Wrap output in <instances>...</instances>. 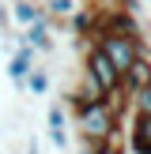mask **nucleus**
Here are the masks:
<instances>
[{
	"instance_id": "obj_15",
	"label": "nucleus",
	"mask_w": 151,
	"mask_h": 154,
	"mask_svg": "<svg viewBox=\"0 0 151 154\" xmlns=\"http://www.w3.org/2000/svg\"><path fill=\"white\" fill-rule=\"evenodd\" d=\"M95 154H121V147H117V139H110V143H95L91 147Z\"/></svg>"
},
{
	"instance_id": "obj_1",
	"label": "nucleus",
	"mask_w": 151,
	"mask_h": 154,
	"mask_svg": "<svg viewBox=\"0 0 151 154\" xmlns=\"http://www.w3.org/2000/svg\"><path fill=\"white\" fill-rule=\"evenodd\" d=\"M76 120H79V139H83V147L117 139V105H113L110 98L91 102V105H76Z\"/></svg>"
},
{
	"instance_id": "obj_8",
	"label": "nucleus",
	"mask_w": 151,
	"mask_h": 154,
	"mask_svg": "<svg viewBox=\"0 0 151 154\" xmlns=\"http://www.w3.org/2000/svg\"><path fill=\"white\" fill-rule=\"evenodd\" d=\"M151 147V117H136L132 120V150H147Z\"/></svg>"
},
{
	"instance_id": "obj_17",
	"label": "nucleus",
	"mask_w": 151,
	"mask_h": 154,
	"mask_svg": "<svg viewBox=\"0 0 151 154\" xmlns=\"http://www.w3.org/2000/svg\"><path fill=\"white\" fill-rule=\"evenodd\" d=\"M27 154H38V143H34V139L27 143Z\"/></svg>"
},
{
	"instance_id": "obj_3",
	"label": "nucleus",
	"mask_w": 151,
	"mask_h": 154,
	"mask_svg": "<svg viewBox=\"0 0 151 154\" xmlns=\"http://www.w3.org/2000/svg\"><path fill=\"white\" fill-rule=\"evenodd\" d=\"M83 72H87L91 79H95L98 87L106 90V94H113V90H121V75L113 72V64L106 60V53L98 49V45H87V60H83Z\"/></svg>"
},
{
	"instance_id": "obj_14",
	"label": "nucleus",
	"mask_w": 151,
	"mask_h": 154,
	"mask_svg": "<svg viewBox=\"0 0 151 154\" xmlns=\"http://www.w3.org/2000/svg\"><path fill=\"white\" fill-rule=\"evenodd\" d=\"M49 143L57 150H68V128H60V132H49Z\"/></svg>"
},
{
	"instance_id": "obj_4",
	"label": "nucleus",
	"mask_w": 151,
	"mask_h": 154,
	"mask_svg": "<svg viewBox=\"0 0 151 154\" xmlns=\"http://www.w3.org/2000/svg\"><path fill=\"white\" fill-rule=\"evenodd\" d=\"M34 57H38V53L34 49H30V45H15V53H11V60H8V79H11V87L15 90H27V87H23V83H27V75L30 72H34Z\"/></svg>"
},
{
	"instance_id": "obj_16",
	"label": "nucleus",
	"mask_w": 151,
	"mask_h": 154,
	"mask_svg": "<svg viewBox=\"0 0 151 154\" xmlns=\"http://www.w3.org/2000/svg\"><path fill=\"white\" fill-rule=\"evenodd\" d=\"M8 23V11H4V0H0V26Z\"/></svg>"
},
{
	"instance_id": "obj_6",
	"label": "nucleus",
	"mask_w": 151,
	"mask_h": 154,
	"mask_svg": "<svg viewBox=\"0 0 151 154\" xmlns=\"http://www.w3.org/2000/svg\"><path fill=\"white\" fill-rule=\"evenodd\" d=\"M19 42H23V45H30L34 53H53V34H49V19L42 15L38 23H30V26L23 30L19 38H15V45H19Z\"/></svg>"
},
{
	"instance_id": "obj_12",
	"label": "nucleus",
	"mask_w": 151,
	"mask_h": 154,
	"mask_svg": "<svg viewBox=\"0 0 151 154\" xmlns=\"http://www.w3.org/2000/svg\"><path fill=\"white\" fill-rule=\"evenodd\" d=\"M72 30L76 34H91V30H95V11H87V8H83V11H72Z\"/></svg>"
},
{
	"instance_id": "obj_9",
	"label": "nucleus",
	"mask_w": 151,
	"mask_h": 154,
	"mask_svg": "<svg viewBox=\"0 0 151 154\" xmlns=\"http://www.w3.org/2000/svg\"><path fill=\"white\" fill-rule=\"evenodd\" d=\"M23 87H27V90H30L34 98H45V94H49V87H53V83H49V72L34 68V72L27 75V83H23Z\"/></svg>"
},
{
	"instance_id": "obj_2",
	"label": "nucleus",
	"mask_w": 151,
	"mask_h": 154,
	"mask_svg": "<svg viewBox=\"0 0 151 154\" xmlns=\"http://www.w3.org/2000/svg\"><path fill=\"white\" fill-rule=\"evenodd\" d=\"M95 45L106 53V60L113 64V72H117V75H125L128 68H132V60L143 53V42L125 38V34H113V30H98V34H95Z\"/></svg>"
},
{
	"instance_id": "obj_7",
	"label": "nucleus",
	"mask_w": 151,
	"mask_h": 154,
	"mask_svg": "<svg viewBox=\"0 0 151 154\" xmlns=\"http://www.w3.org/2000/svg\"><path fill=\"white\" fill-rule=\"evenodd\" d=\"M38 19H42V8H38L34 0H15V4H11V23H15V26L27 30L30 23H38Z\"/></svg>"
},
{
	"instance_id": "obj_11",
	"label": "nucleus",
	"mask_w": 151,
	"mask_h": 154,
	"mask_svg": "<svg viewBox=\"0 0 151 154\" xmlns=\"http://www.w3.org/2000/svg\"><path fill=\"white\" fill-rule=\"evenodd\" d=\"M125 102L136 109V117H151V87H143V90H136V94H128Z\"/></svg>"
},
{
	"instance_id": "obj_20",
	"label": "nucleus",
	"mask_w": 151,
	"mask_h": 154,
	"mask_svg": "<svg viewBox=\"0 0 151 154\" xmlns=\"http://www.w3.org/2000/svg\"><path fill=\"white\" fill-rule=\"evenodd\" d=\"M11 4H15V0H11Z\"/></svg>"
},
{
	"instance_id": "obj_19",
	"label": "nucleus",
	"mask_w": 151,
	"mask_h": 154,
	"mask_svg": "<svg viewBox=\"0 0 151 154\" xmlns=\"http://www.w3.org/2000/svg\"><path fill=\"white\" fill-rule=\"evenodd\" d=\"M140 154H151V147H147V150H140Z\"/></svg>"
},
{
	"instance_id": "obj_13",
	"label": "nucleus",
	"mask_w": 151,
	"mask_h": 154,
	"mask_svg": "<svg viewBox=\"0 0 151 154\" xmlns=\"http://www.w3.org/2000/svg\"><path fill=\"white\" fill-rule=\"evenodd\" d=\"M45 124H49V132H60V128H68V117H64V109H60V102H53L49 109H45Z\"/></svg>"
},
{
	"instance_id": "obj_5",
	"label": "nucleus",
	"mask_w": 151,
	"mask_h": 154,
	"mask_svg": "<svg viewBox=\"0 0 151 154\" xmlns=\"http://www.w3.org/2000/svg\"><path fill=\"white\" fill-rule=\"evenodd\" d=\"M143 87H151V57L147 53H140V57L132 60V68H128L125 75H121V94H136V90H143Z\"/></svg>"
},
{
	"instance_id": "obj_18",
	"label": "nucleus",
	"mask_w": 151,
	"mask_h": 154,
	"mask_svg": "<svg viewBox=\"0 0 151 154\" xmlns=\"http://www.w3.org/2000/svg\"><path fill=\"white\" fill-rule=\"evenodd\" d=\"M79 154H95V150H91V147H79Z\"/></svg>"
},
{
	"instance_id": "obj_10",
	"label": "nucleus",
	"mask_w": 151,
	"mask_h": 154,
	"mask_svg": "<svg viewBox=\"0 0 151 154\" xmlns=\"http://www.w3.org/2000/svg\"><path fill=\"white\" fill-rule=\"evenodd\" d=\"M76 11V0H45V8H42V15L45 19H68V15Z\"/></svg>"
}]
</instances>
